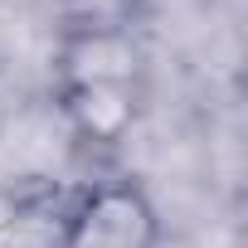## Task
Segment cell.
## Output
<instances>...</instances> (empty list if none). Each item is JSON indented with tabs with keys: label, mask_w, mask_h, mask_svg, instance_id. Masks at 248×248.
Listing matches in <instances>:
<instances>
[{
	"label": "cell",
	"mask_w": 248,
	"mask_h": 248,
	"mask_svg": "<svg viewBox=\"0 0 248 248\" xmlns=\"http://www.w3.org/2000/svg\"><path fill=\"white\" fill-rule=\"evenodd\" d=\"M59 83H146V54L127 25H78L59 44Z\"/></svg>",
	"instance_id": "obj_2"
},
{
	"label": "cell",
	"mask_w": 248,
	"mask_h": 248,
	"mask_svg": "<svg viewBox=\"0 0 248 248\" xmlns=\"http://www.w3.org/2000/svg\"><path fill=\"white\" fill-rule=\"evenodd\" d=\"M73 190L54 180L0 185V248H59Z\"/></svg>",
	"instance_id": "obj_4"
},
{
	"label": "cell",
	"mask_w": 248,
	"mask_h": 248,
	"mask_svg": "<svg viewBox=\"0 0 248 248\" xmlns=\"http://www.w3.org/2000/svg\"><path fill=\"white\" fill-rule=\"evenodd\" d=\"M54 88H59L63 122L88 146L112 151V146L127 141L137 132V122H141L146 83H54Z\"/></svg>",
	"instance_id": "obj_3"
},
{
	"label": "cell",
	"mask_w": 248,
	"mask_h": 248,
	"mask_svg": "<svg viewBox=\"0 0 248 248\" xmlns=\"http://www.w3.org/2000/svg\"><path fill=\"white\" fill-rule=\"evenodd\" d=\"M59 248H161V209L137 180L73 190Z\"/></svg>",
	"instance_id": "obj_1"
}]
</instances>
